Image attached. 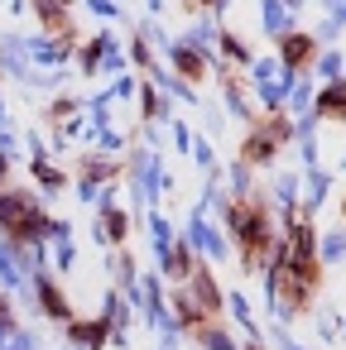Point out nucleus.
Segmentation results:
<instances>
[{
    "label": "nucleus",
    "mask_w": 346,
    "mask_h": 350,
    "mask_svg": "<svg viewBox=\"0 0 346 350\" xmlns=\"http://www.w3.org/2000/svg\"><path fill=\"white\" fill-rule=\"evenodd\" d=\"M341 111H346V87L322 92V116H341Z\"/></svg>",
    "instance_id": "obj_1"
},
{
    "label": "nucleus",
    "mask_w": 346,
    "mask_h": 350,
    "mask_svg": "<svg viewBox=\"0 0 346 350\" xmlns=\"http://www.w3.org/2000/svg\"><path fill=\"white\" fill-rule=\"evenodd\" d=\"M284 53H288V58H308V53H312V39H288Z\"/></svg>",
    "instance_id": "obj_2"
}]
</instances>
